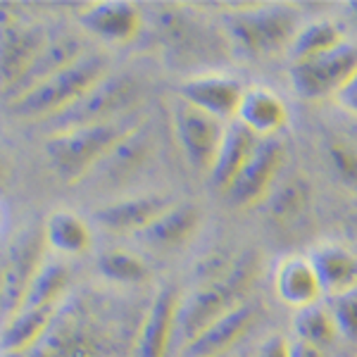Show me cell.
I'll list each match as a JSON object with an SVG mask.
<instances>
[{
    "mask_svg": "<svg viewBox=\"0 0 357 357\" xmlns=\"http://www.w3.org/2000/svg\"><path fill=\"white\" fill-rule=\"evenodd\" d=\"M141 126L138 114L112 119L93 126L57 131L45 138V158L55 176L65 183H77L96 172V167L110 155L126 136H131Z\"/></svg>",
    "mask_w": 357,
    "mask_h": 357,
    "instance_id": "6da1fadb",
    "label": "cell"
},
{
    "mask_svg": "<svg viewBox=\"0 0 357 357\" xmlns=\"http://www.w3.org/2000/svg\"><path fill=\"white\" fill-rule=\"evenodd\" d=\"M224 29L234 50L250 60L279 55L291 48L296 33L301 31V20L291 5H245L227 15Z\"/></svg>",
    "mask_w": 357,
    "mask_h": 357,
    "instance_id": "7a4b0ae2",
    "label": "cell"
},
{
    "mask_svg": "<svg viewBox=\"0 0 357 357\" xmlns=\"http://www.w3.org/2000/svg\"><path fill=\"white\" fill-rule=\"evenodd\" d=\"M107 77V60L96 53H84L62 72L53 74L31 89L26 96L10 102L13 112L22 119H53L60 112L69 110L79 98H84Z\"/></svg>",
    "mask_w": 357,
    "mask_h": 357,
    "instance_id": "3957f363",
    "label": "cell"
},
{
    "mask_svg": "<svg viewBox=\"0 0 357 357\" xmlns=\"http://www.w3.org/2000/svg\"><path fill=\"white\" fill-rule=\"evenodd\" d=\"M141 98V86L131 74H107L84 98H79L69 110L48 119L53 134L79 126H93L126 117Z\"/></svg>",
    "mask_w": 357,
    "mask_h": 357,
    "instance_id": "277c9868",
    "label": "cell"
},
{
    "mask_svg": "<svg viewBox=\"0 0 357 357\" xmlns=\"http://www.w3.org/2000/svg\"><path fill=\"white\" fill-rule=\"evenodd\" d=\"M45 234L43 227H31L20 234L3 260V293H0V324H8L22 310L26 291L43 267Z\"/></svg>",
    "mask_w": 357,
    "mask_h": 357,
    "instance_id": "5b68a950",
    "label": "cell"
},
{
    "mask_svg": "<svg viewBox=\"0 0 357 357\" xmlns=\"http://www.w3.org/2000/svg\"><path fill=\"white\" fill-rule=\"evenodd\" d=\"M357 74V45L343 43L336 50L291 65V86L305 100L336 98Z\"/></svg>",
    "mask_w": 357,
    "mask_h": 357,
    "instance_id": "8992f818",
    "label": "cell"
},
{
    "mask_svg": "<svg viewBox=\"0 0 357 357\" xmlns=\"http://www.w3.org/2000/svg\"><path fill=\"white\" fill-rule=\"evenodd\" d=\"M100 333L91 329V314L86 305L72 303L60 314L57 310L53 324L43 338L31 350L15 357H100L102 345Z\"/></svg>",
    "mask_w": 357,
    "mask_h": 357,
    "instance_id": "52a82bcc",
    "label": "cell"
},
{
    "mask_svg": "<svg viewBox=\"0 0 357 357\" xmlns=\"http://www.w3.org/2000/svg\"><path fill=\"white\" fill-rule=\"evenodd\" d=\"M172 124H174L176 143L181 148L186 162L200 174H210L224 136H227L229 124L198 110V107L188 105L181 98H178L174 112H172Z\"/></svg>",
    "mask_w": 357,
    "mask_h": 357,
    "instance_id": "ba28073f",
    "label": "cell"
},
{
    "mask_svg": "<svg viewBox=\"0 0 357 357\" xmlns=\"http://www.w3.org/2000/svg\"><path fill=\"white\" fill-rule=\"evenodd\" d=\"M286 162V146L281 138H260L255 153L238 178L227 191V200L236 207H252L269 198Z\"/></svg>",
    "mask_w": 357,
    "mask_h": 357,
    "instance_id": "9c48e42d",
    "label": "cell"
},
{
    "mask_svg": "<svg viewBox=\"0 0 357 357\" xmlns=\"http://www.w3.org/2000/svg\"><path fill=\"white\" fill-rule=\"evenodd\" d=\"M245 303L238 296L227 279L210 281V284H200L191 296L181 298L176 317V336L181 338V345L203 333L207 326L229 314L234 307Z\"/></svg>",
    "mask_w": 357,
    "mask_h": 357,
    "instance_id": "30bf717a",
    "label": "cell"
},
{
    "mask_svg": "<svg viewBox=\"0 0 357 357\" xmlns=\"http://www.w3.org/2000/svg\"><path fill=\"white\" fill-rule=\"evenodd\" d=\"M48 43V33L38 24L22 20L0 26V91L8 93L26 74L33 60Z\"/></svg>",
    "mask_w": 357,
    "mask_h": 357,
    "instance_id": "8fae6325",
    "label": "cell"
},
{
    "mask_svg": "<svg viewBox=\"0 0 357 357\" xmlns=\"http://www.w3.org/2000/svg\"><path fill=\"white\" fill-rule=\"evenodd\" d=\"M243 93L245 86L227 74H203V77H193L178 86V98L183 102L222 119L224 124L236 122Z\"/></svg>",
    "mask_w": 357,
    "mask_h": 357,
    "instance_id": "7c38bea8",
    "label": "cell"
},
{
    "mask_svg": "<svg viewBox=\"0 0 357 357\" xmlns=\"http://www.w3.org/2000/svg\"><path fill=\"white\" fill-rule=\"evenodd\" d=\"M257 319V307L250 303H241L229 314L210 324L188 343L181 345L178 357H229V353L248 336Z\"/></svg>",
    "mask_w": 357,
    "mask_h": 357,
    "instance_id": "4fadbf2b",
    "label": "cell"
},
{
    "mask_svg": "<svg viewBox=\"0 0 357 357\" xmlns=\"http://www.w3.org/2000/svg\"><path fill=\"white\" fill-rule=\"evenodd\" d=\"M181 296L174 286H165L155 296L141 321V331L136 338V355L138 357H167L172 341L176 336V317Z\"/></svg>",
    "mask_w": 357,
    "mask_h": 357,
    "instance_id": "5bb4252c",
    "label": "cell"
},
{
    "mask_svg": "<svg viewBox=\"0 0 357 357\" xmlns=\"http://www.w3.org/2000/svg\"><path fill=\"white\" fill-rule=\"evenodd\" d=\"M79 24L91 36H98L105 43L122 45L134 41L141 31V13L134 3L114 0V3H93L79 15Z\"/></svg>",
    "mask_w": 357,
    "mask_h": 357,
    "instance_id": "9a60e30c",
    "label": "cell"
},
{
    "mask_svg": "<svg viewBox=\"0 0 357 357\" xmlns=\"http://www.w3.org/2000/svg\"><path fill=\"white\" fill-rule=\"evenodd\" d=\"M236 122L243 124L257 138H279L289 124V105L267 86H248L241 98Z\"/></svg>",
    "mask_w": 357,
    "mask_h": 357,
    "instance_id": "2e32d148",
    "label": "cell"
},
{
    "mask_svg": "<svg viewBox=\"0 0 357 357\" xmlns=\"http://www.w3.org/2000/svg\"><path fill=\"white\" fill-rule=\"evenodd\" d=\"M274 291L281 303L293 310H303L310 305L321 303L319 276L314 272V264L307 255H286L281 257L274 269Z\"/></svg>",
    "mask_w": 357,
    "mask_h": 357,
    "instance_id": "e0dca14e",
    "label": "cell"
},
{
    "mask_svg": "<svg viewBox=\"0 0 357 357\" xmlns=\"http://www.w3.org/2000/svg\"><path fill=\"white\" fill-rule=\"evenodd\" d=\"M169 198L165 195H136V198H122L110 205H102L96 212V222L105 231L112 234H141L146 227L158 220L169 207Z\"/></svg>",
    "mask_w": 357,
    "mask_h": 357,
    "instance_id": "ac0fdd59",
    "label": "cell"
},
{
    "mask_svg": "<svg viewBox=\"0 0 357 357\" xmlns=\"http://www.w3.org/2000/svg\"><path fill=\"white\" fill-rule=\"evenodd\" d=\"M324 298H336L357 289V252L345 243H319L310 252Z\"/></svg>",
    "mask_w": 357,
    "mask_h": 357,
    "instance_id": "d6986e66",
    "label": "cell"
},
{
    "mask_svg": "<svg viewBox=\"0 0 357 357\" xmlns=\"http://www.w3.org/2000/svg\"><path fill=\"white\" fill-rule=\"evenodd\" d=\"M257 143H260V138L252 134V131H248L243 124L231 122L227 126V136H224L215 165H212L210 174H207L210 186L215 188V191L227 195L231 183L238 178L243 167L248 165L250 155L255 153Z\"/></svg>",
    "mask_w": 357,
    "mask_h": 357,
    "instance_id": "ffe728a7",
    "label": "cell"
},
{
    "mask_svg": "<svg viewBox=\"0 0 357 357\" xmlns=\"http://www.w3.org/2000/svg\"><path fill=\"white\" fill-rule=\"evenodd\" d=\"M82 55H84V45L79 38L69 36V33L57 36V38H48L45 48L38 53V57L33 60V65L26 69L24 77L8 91L10 102H15L17 98L26 96L29 91L36 89L38 84H43L45 79H50L53 74L62 72V69L69 67L72 62H77Z\"/></svg>",
    "mask_w": 357,
    "mask_h": 357,
    "instance_id": "44dd1931",
    "label": "cell"
},
{
    "mask_svg": "<svg viewBox=\"0 0 357 357\" xmlns=\"http://www.w3.org/2000/svg\"><path fill=\"white\" fill-rule=\"evenodd\" d=\"M200 227V210L193 203L169 205L151 227H146L136 236L148 248L155 250H174L191 241V236Z\"/></svg>",
    "mask_w": 357,
    "mask_h": 357,
    "instance_id": "7402d4cb",
    "label": "cell"
},
{
    "mask_svg": "<svg viewBox=\"0 0 357 357\" xmlns=\"http://www.w3.org/2000/svg\"><path fill=\"white\" fill-rule=\"evenodd\" d=\"M57 310H60V305H53V307L20 310V312L3 326V333H0V353L15 357V355H22V353H26V350H31L33 345L43 338L48 326L53 324Z\"/></svg>",
    "mask_w": 357,
    "mask_h": 357,
    "instance_id": "603a6c76",
    "label": "cell"
},
{
    "mask_svg": "<svg viewBox=\"0 0 357 357\" xmlns=\"http://www.w3.org/2000/svg\"><path fill=\"white\" fill-rule=\"evenodd\" d=\"M264 205H267V215L274 222H298L312 205V183L303 174L281 176L272 188V193H269V198L264 200Z\"/></svg>",
    "mask_w": 357,
    "mask_h": 357,
    "instance_id": "cb8c5ba5",
    "label": "cell"
},
{
    "mask_svg": "<svg viewBox=\"0 0 357 357\" xmlns=\"http://www.w3.org/2000/svg\"><path fill=\"white\" fill-rule=\"evenodd\" d=\"M45 243L62 255H82L91 248V229L74 212L60 210L48 217L43 224Z\"/></svg>",
    "mask_w": 357,
    "mask_h": 357,
    "instance_id": "d4e9b609",
    "label": "cell"
},
{
    "mask_svg": "<svg viewBox=\"0 0 357 357\" xmlns=\"http://www.w3.org/2000/svg\"><path fill=\"white\" fill-rule=\"evenodd\" d=\"M343 31L329 20H319L312 24L301 26V31L293 38L289 55H291V65L293 62H305L319 57L329 50H336L338 45H343Z\"/></svg>",
    "mask_w": 357,
    "mask_h": 357,
    "instance_id": "484cf974",
    "label": "cell"
},
{
    "mask_svg": "<svg viewBox=\"0 0 357 357\" xmlns=\"http://www.w3.org/2000/svg\"><path fill=\"white\" fill-rule=\"evenodd\" d=\"M293 331H296V341H303L307 345H314L319 350H326L338 338L336 321L329 310V303H317L310 307L296 310L293 317Z\"/></svg>",
    "mask_w": 357,
    "mask_h": 357,
    "instance_id": "4316f807",
    "label": "cell"
},
{
    "mask_svg": "<svg viewBox=\"0 0 357 357\" xmlns=\"http://www.w3.org/2000/svg\"><path fill=\"white\" fill-rule=\"evenodd\" d=\"M69 286V269L60 262H45L38 269L36 279L31 281L26 291V298L22 303V310L33 307H53L60 305L62 296H65Z\"/></svg>",
    "mask_w": 357,
    "mask_h": 357,
    "instance_id": "83f0119b",
    "label": "cell"
},
{
    "mask_svg": "<svg viewBox=\"0 0 357 357\" xmlns=\"http://www.w3.org/2000/svg\"><path fill=\"white\" fill-rule=\"evenodd\" d=\"M148 151H151V141H148L146 136V129H143V124L138 126L131 136H126L122 143H119L114 151L107 155L105 160H102L100 165L96 167L98 169L105 172L107 178H114V181H119V178L129 176L131 172H136L138 167L143 165V160H146Z\"/></svg>",
    "mask_w": 357,
    "mask_h": 357,
    "instance_id": "f1b7e54d",
    "label": "cell"
},
{
    "mask_svg": "<svg viewBox=\"0 0 357 357\" xmlns=\"http://www.w3.org/2000/svg\"><path fill=\"white\" fill-rule=\"evenodd\" d=\"M98 274L112 284H143L151 276V269L134 252L112 248L98 257Z\"/></svg>",
    "mask_w": 357,
    "mask_h": 357,
    "instance_id": "f546056e",
    "label": "cell"
},
{
    "mask_svg": "<svg viewBox=\"0 0 357 357\" xmlns=\"http://www.w3.org/2000/svg\"><path fill=\"white\" fill-rule=\"evenodd\" d=\"M329 160L336 176L341 178L350 191L357 193V148L348 138L336 136L329 143Z\"/></svg>",
    "mask_w": 357,
    "mask_h": 357,
    "instance_id": "4dcf8cb0",
    "label": "cell"
},
{
    "mask_svg": "<svg viewBox=\"0 0 357 357\" xmlns=\"http://www.w3.org/2000/svg\"><path fill=\"white\" fill-rule=\"evenodd\" d=\"M329 310L336 321L338 338L357 345V289L343 296L329 298Z\"/></svg>",
    "mask_w": 357,
    "mask_h": 357,
    "instance_id": "1f68e13d",
    "label": "cell"
},
{
    "mask_svg": "<svg viewBox=\"0 0 357 357\" xmlns=\"http://www.w3.org/2000/svg\"><path fill=\"white\" fill-rule=\"evenodd\" d=\"M255 357H291V341L281 333H274V336L264 338Z\"/></svg>",
    "mask_w": 357,
    "mask_h": 357,
    "instance_id": "d6a6232c",
    "label": "cell"
},
{
    "mask_svg": "<svg viewBox=\"0 0 357 357\" xmlns=\"http://www.w3.org/2000/svg\"><path fill=\"white\" fill-rule=\"evenodd\" d=\"M333 100H336V105L341 107V110H345L350 117L357 119V74L350 79L348 86H345V89L333 98Z\"/></svg>",
    "mask_w": 357,
    "mask_h": 357,
    "instance_id": "836d02e7",
    "label": "cell"
},
{
    "mask_svg": "<svg viewBox=\"0 0 357 357\" xmlns=\"http://www.w3.org/2000/svg\"><path fill=\"white\" fill-rule=\"evenodd\" d=\"M291 357H326V353L303 341H291Z\"/></svg>",
    "mask_w": 357,
    "mask_h": 357,
    "instance_id": "e575fe53",
    "label": "cell"
},
{
    "mask_svg": "<svg viewBox=\"0 0 357 357\" xmlns=\"http://www.w3.org/2000/svg\"><path fill=\"white\" fill-rule=\"evenodd\" d=\"M343 229H345V234H348V238H350V241H355V243H357V210H355V212H350V215L345 217Z\"/></svg>",
    "mask_w": 357,
    "mask_h": 357,
    "instance_id": "d590c367",
    "label": "cell"
},
{
    "mask_svg": "<svg viewBox=\"0 0 357 357\" xmlns=\"http://www.w3.org/2000/svg\"><path fill=\"white\" fill-rule=\"evenodd\" d=\"M343 138H348V141L353 143V146L357 148V119H355V124L348 129V136H343Z\"/></svg>",
    "mask_w": 357,
    "mask_h": 357,
    "instance_id": "8d00e7d4",
    "label": "cell"
},
{
    "mask_svg": "<svg viewBox=\"0 0 357 357\" xmlns=\"http://www.w3.org/2000/svg\"><path fill=\"white\" fill-rule=\"evenodd\" d=\"M0 293H3V260H0Z\"/></svg>",
    "mask_w": 357,
    "mask_h": 357,
    "instance_id": "74e56055",
    "label": "cell"
},
{
    "mask_svg": "<svg viewBox=\"0 0 357 357\" xmlns=\"http://www.w3.org/2000/svg\"><path fill=\"white\" fill-rule=\"evenodd\" d=\"M350 10H353V15L357 17V3H350Z\"/></svg>",
    "mask_w": 357,
    "mask_h": 357,
    "instance_id": "f35d334b",
    "label": "cell"
},
{
    "mask_svg": "<svg viewBox=\"0 0 357 357\" xmlns=\"http://www.w3.org/2000/svg\"><path fill=\"white\" fill-rule=\"evenodd\" d=\"M0 181H3V162H0Z\"/></svg>",
    "mask_w": 357,
    "mask_h": 357,
    "instance_id": "ab89813d",
    "label": "cell"
}]
</instances>
